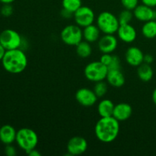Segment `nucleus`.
Here are the masks:
<instances>
[{
    "label": "nucleus",
    "mask_w": 156,
    "mask_h": 156,
    "mask_svg": "<svg viewBox=\"0 0 156 156\" xmlns=\"http://www.w3.org/2000/svg\"><path fill=\"white\" fill-rule=\"evenodd\" d=\"M15 1V0H0V2H2V4H12Z\"/></svg>",
    "instance_id": "37"
},
{
    "label": "nucleus",
    "mask_w": 156,
    "mask_h": 156,
    "mask_svg": "<svg viewBox=\"0 0 156 156\" xmlns=\"http://www.w3.org/2000/svg\"><path fill=\"white\" fill-rule=\"evenodd\" d=\"M26 153H27L29 156H41V152H40L38 150H37L36 148L34 149H31V150L26 152Z\"/></svg>",
    "instance_id": "34"
},
{
    "label": "nucleus",
    "mask_w": 156,
    "mask_h": 156,
    "mask_svg": "<svg viewBox=\"0 0 156 156\" xmlns=\"http://www.w3.org/2000/svg\"><path fill=\"white\" fill-rule=\"evenodd\" d=\"M153 60H154V58L151 54L144 55V59H143V62L149 64V65H150V64L153 62Z\"/></svg>",
    "instance_id": "33"
},
{
    "label": "nucleus",
    "mask_w": 156,
    "mask_h": 156,
    "mask_svg": "<svg viewBox=\"0 0 156 156\" xmlns=\"http://www.w3.org/2000/svg\"><path fill=\"white\" fill-rule=\"evenodd\" d=\"M125 59L129 66L138 67L143 62L144 53L137 47H130L126 50Z\"/></svg>",
    "instance_id": "14"
},
{
    "label": "nucleus",
    "mask_w": 156,
    "mask_h": 156,
    "mask_svg": "<svg viewBox=\"0 0 156 156\" xmlns=\"http://www.w3.org/2000/svg\"><path fill=\"white\" fill-rule=\"evenodd\" d=\"M152 101H153V103L156 105V88L154 89L153 92H152Z\"/></svg>",
    "instance_id": "36"
},
{
    "label": "nucleus",
    "mask_w": 156,
    "mask_h": 156,
    "mask_svg": "<svg viewBox=\"0 0 156 156\" xmlns=\"http://www.w3.org/2000/svg\"><path fill=\"white\" fill-rule=\"evenodd\" d=\"M96 23L101 32L105 34H114L117 33L120 25L118 18L108 11H105L99 14Z\"/></svg>",
    "instance_id": "4"
},
{
    "label": "nucleus",
    "mask_w": 156,
    "mask_h": 156,
    "mask_svg": "<svg viewBox=\"0 0 156 156\" xmlns=\"http://www.w3.org/2000/svg\"><path fill=\"white\" fill-rule=\"evenodd\" d=\"M98 46L102 53H112L117 48L118 41L114 34H105L98 40Z\"/></svg>",
    "instance_id": "11"
},
{
    "label": "nucleus",
    "mask_w": 156,
    "mask_h": 156,
    "mask_svg": "<svg viewBox=\"0 0 156 156\" xmlns=\"http://www.w3.org/2000/svg\"><path fill=\"white\" fill-rule=\"evenodd\" d=\"M142 3L149 7H156V0H141Z\"/></svg>",
    "instance_id": "32"
},
{
    "label": "nucleus",
    "mask_w": 156,
    "mask_h": 156,
    "mask_svg": "<svg viewBox=\"0 0 156 156\" xmlns=\"http://www.w3.org/2000/svg\"><path fill=\"white\" fill-rule=\"evenodd\" d=\"M133 17L134 15L133 13L132 12V11L125 9V10L122 11V12H120V15H119V16L117 17V18H118L120 24L122 25V24H130Z\"/></svg>",
    "instance_id": "25"
},
{
    "label": "nucleus",
    "mask_w": 156,
    "mask_h": 156,
    "mask_svg": "<svg viewBox=\"0 0 156 156\" xmlns=\"http://www.w3.org/2000/svg\"><path fill=\"white\" fill-rule=\"evenodd\" d=\"M67 152L70 155H79L83 154L88 149V143L82 136H74L69 140L66 146Z\"/></svg>",
    "instance_id": "10"
},
{
    "label": "nucleus",
    "mask_w": 156,
    "mask_h": 156,
    "mask_svg": "<svg viewBox=\"0 0 156 156\" xmlns=\"http://www.w3.org/2000/svg\"><path fill=\"white\" fill-rule=\"evenodd\" d=\"M133 15L138 21L146 22L156 19V11L144 4L138 5L133 10Z\"/></svg>",
    "instance_id": "13"
},
{
    "label": "nucleus",
    "mask_w": 156,
    "mask_h": 156,
    "mask_svg": "<svg viewBox=\"0 0 156 156\" xmlns=\"http://www.w3.org/2000/svg\"><path fill=\"white\" fill-rule=\"evenodd\" d=\"M133 114V108L130 105L127 103H119L115 105L113 113V117L118 121L123 122L127 120Z\"/></svg>",
    "instance_id": "15"
},
{
    "label": "nucleus",
    "mask_w": 156,
    "mask_h": 156,
    "mask_svg": "<svg viewBox=\"0 0 156 156\" xmlns=\"http://www.w3.org/2000/svg\"><path fill=\"white\" fill-rule=\"evenodd\" d=\"M15 142L25 152L35 149L38 144V136L34 130L30 128H21L17 131Z\"/></svg>",
    "instance_id": "3"
},
{
    "label": "nucleus",
    "mask_w": 156,
    "mask_h": 156,
    "mask_svg": "<svg viewBox=\"0 0 156 156\" xmlns=\"http://www.w3.org/2000/svg\"><path fill=\"white\" fill-rule=\"evenodd\" d=\"M120 133V121L113 116L101 117L94 126V133L99 141L110 143L117 138Z\"/></svg>",
    "instance_id": "1"
},
{
    "label": "nucleus",
    "mask_w": 156,
    "mask_h": 156,
    "mask_svg": "<svg viewBox=\"0 0 156 156\" xmlns=\"http://www.w3.org/2000/svg\"><path fill=\"white\" fill-rule=\"evenodd\" d=\"M75 22L81 27H85L92 24L95 20L94 12L88 6H81L73 15Z\"/></svg>",
    "instance_id": "8"
},
{
    "label": "nucleus",
    "mask_w": 156,
    "mask_h": 156,
    "mask_svg": "<svg viewBox=\"0 0 156 156\" xmlns=\"http://www.w3.org/2000/svg\"><path fill=\"white\" fill-rule=\"evenodd\" d=\"M108 73V66L102 63L100 60L89 62L84 69L85 78L92 82H101L106 79Z\"/></svg>",
    "instance_id": "5"
},
{
    "label": "nucleus",
    "mask_w": 156,
    "mask_h": 156,
    "mask_svg": "<svg viewBox=\"0 0 156 156\" xmlns=\"http://www.w3.org/2000/svg\"><path fill=\"white\" fill-rule=\"evenodd\" d=\"M142 34L145 37L152 39L156 37V21L151 20L146 21L142 27Z\"/></svg>",
    "instance_id": "22"
},
{
    "label": "nucleus",
    "mask_w": 156,
    "mask_h": 156,
    "mask_svg": "<svg viewBox=\"0 0 156 156\" xmlns=\"http://www.w3.org/2000/svg\"><path fill=\"white\" fill-rule=\"evenodd\" d=\"M113 56H114V55H112L111 53H103L102 56H101L100 61L102 62V63L105 64V66H107L108 68L110 64H111V62H112Z\"/></svg>",
    "instance_id": "29"
},
{
    "label": "nucleus",
    "mask_w": 156,
    "mask_h": 156,
    "mask_svg": "<svg viewBox=\"0 0 156 156\" xmlns=\"http://www.w3.org/2000/svg\"><path fill=\"white\" fill-rule=\"evenodd\" d=\"M106 79L110 85L115 88H120L126 82L125 76L121 69H109Z\"/></svg>",
    "instance_id": "17"
},
{
    "label": "nucleus",
    "mask_w": 156,
    "mask_h": 156,
    "mask_svg": "<svg viewBox=\"0 0 156 156\" xmlns=\"http://www.w3.org/2000/svg\"><path fill=\"white\" fill-rule=\"evenodd\" d=\"M114 104L109 99H103L98 105V112L101 117H107L113 116L114 110Z\"/></svg>",
    "instance_id": "19"
},
{
    "label": "nucleus",
    "mask_w": 156,
    "mask_h": 156,
    "mask_svg": "<svg viewBox=\"0 0 156 156\" xmlns=\"http://www.w3.org/2000/svg\"><path fill=\"white\" fill-rule=\"evenodd\" d=\"M119 39L126 44H131L136 39L137 32L135 27L130 24L120 25L117 31Z\"/></svg>",
    "instance_id": "12"
},
{
    "label": "nucleus",
    "mask_w": 156,
    "mask_h": 156,
    "mask_svg": "<svg viewBox=\"0 0 156 156\" xmlns=\"http://www.w3.org/2000/svg\"><path fill=\"white\" fill-rule=\"evenodd\" d=\"M98 98L93 90L88 88H79L76 93V100L83 107H91L97 102Z\"/></svg>",
    "instance_id": "9"
},
{
    "label": "nucleus",
    "mask_w": 156,
    "mask_h": 156,
    "mask_svg": "<svg viewBox=\"0 0 156 156\" xmlns=\"http://www.w3.org/2000/svg\"><path fill=\"white\" fill-rule=\"evenodd\" d=\"M60 15L63 18H66V19H69V18H73L74 14H73V12H69V11L66 10V9H62L60 12Z\"/></svg>",
    "instance_id": "31"
},
{
    "label": "nucleus",
    "mask_w": 156,
    "mask_h": 156,
    "mask_svg": "<svg viewBox=\"0 0 156 156\" xmlns=\"http://www.w3.org/2000/svg\"><path fill=\"white\" fill-rule=\"evenodd\" d=\"M125 9L133 11L139 5V0H120Z\"/></svg>",
    "instance_id": "26"
},
{
    "label": "nucleus",
    "mask_w": 156,
    "mask_h": 156,
    "mask_svg": "<svg viewBox=\"0 0 156 156\" xmlns=\"http://www.w3.org/2000/svg\"><path fill=\"white\" fill-rule=\"evenodd\" d=\"M60 38L66 45L76 47L83 39L82 30L76 24H69L62 29L60 33Z\"/></svg>",
    "instance_id": "6"
},
{
    "label": "nucleus",
    "mask_w": 156,
    "mask_h": 156,
    "mask_svg": "<svg viewBox=\"0 0 156 156\" xmlns=\"http://www.w3.org/2000/svg\"><path fill=\"white\" fill-rule=\"evenodd\" d=\"M5 52H6V50L4 48V47L0 44V61H2V59Z\"/></svg>",
    "instance_id": "35"
},
{
    "label": "nucleus",
    "mask_w": 156,
    "mask_h": 156,
    "mask_svg": "<svg viewBox=\"0 0 156 156\" xmlns=\"http://www.w3.org/2000/svg\"><path fill=\"white\" fill-rule=\"evenodd\" d=\"M153 69L149 64L143 62L137 67V76L143 82H149L153 77Z\"/></svg>",
    "instance_id": "20"
},
{
    "label": "nucleus",
    "mask_w": 156,
    "mask_h": 156,
    "mask_svg": "<svg viewBox=\"0 0 156 156\" xmlns=\"http://www.w3.org/2000/svg\"><path fill=\"white\" fill-rule=\"evenodd\" d=\"M82 34H83V39L90 44H92L99 40L101 30L97 25L92 24L84 27L82 30Z\"/></svg>",
    "instance_id": "18"
},
{
    "label": "nucleus",
    "mask_w": 156,
    "mask_h": 156,
    "mask_svg": "<svg viewBox=\"0 0 156 156\" xmlns=\"http://www.w3.org/2000/svg\"><path fill=\"white\" fill-rule=\"evenodd\" d=\"M5 153L7 156H15L17 154L16 149L12 144L6 145L5 148Z\"/></svg>",
    "instance_id": "30"
},
{
    "label": "nucleus",
    "mask_w": 156,
    "mask_h": 156,
    "mask_svg": "<svg viewBox=\"0 0 156 156\" xmlns=\"http://www.w3.org/2000/svg\"><path fill=\"white\" fill-rule=\"evenodd\" d=\"M76 51L78 56L81 58H88L91 56L92 53V48L90 44L86 41H82L79 44L76 46Z\"/></svg>",
    "instance_id": "21"
},
{
    "label": "nucleus",
    "mask_w": 156,
    "mask_h": 156,
    "mask_svg": "<svg viewBox=\"0 0 156 156\" xmlns=\"http://www.w3.org/2000/svg\"><path fill=\"white\" fill-rule=\"evenodd\" d=\"M108 89V84L104 82V81H101V82H95V85H94L93 91L95 93L98 98H102L107 94Z\"/></svg>",
    "instance_id": "24"
},
{
    "label": "nucleus",
    "mask_w": 156,
    "mask_h": 156,
    "mask_svg": "<svg viewBox=\"0 0 156 156\" xmlns=\"http://www.w3.org/2000/svg\"><path fill=\"white\" fill-rule=\"evenodd\" d=\"M62 9H65L73 14L82 5V0H62Z\"/></svg>",
    "instance_id": "23"
},
{
    "label": "nucleus",
    "mask_w": 156,
    "mask_h": 156,
    "mask_svg": "<svg viewBox=\"0 0 156 156\" xmlns=\"http://www.w3.org/2000/svg\"><path fill=\"white\" fill-rule=\"evenodd\" d=\"M109 69H121V61L119 56L114 55L112 62L108 66V70Z\"/></svg>",
    "instance_id": "28"
},
{
    "label": "nucleus",
    "mask_w": 156,
    "mask_h": 156,
    "mask_svg": "<svg viewBox=\"0 0 156 156\" xmlns=\"http://www.w3.org/2000/svg\"><path fill=\"white\" fill-rule=\"evenodd\" d=\"M13 7L11 4H3L2 7L0 9V13L2 16L8 18L13 14Z\"/></svg>",
    "instance_id": "27"
},
{
    "label": "nucleus",
    "mask_w": 156,
    "mask_h": 156,
    "mask_svg": "<svg viewBox=\"0 0 156 156\" xmlns=\"http://www.w3.org/2000/svg\"><path fill=\"white\" fill-rule=\"evenodd\" d=\"M1 62L6 72L12 74H19L25 70L27 58L22 49H14L6 50Z\"/></svg>",
    "instance_id": "2"
},
{
    "label": "nucleus",
    "mask_w": 156,
    "mask_h": 156,
    "mask_svg": "<svg viewBox=\"0 0 156 156\" xmlns=\"http://www.w3.org/2000/svg\"><path fill=\"white\" fill-rule=\"evenodd\" d=\"M0 44L6 50L21 48L23 39L21 35L13 29H5L0 34Z\"/></svg>",
    "instance_id": "7"
},
{
    "label": "nucleus",
    "mask_w": 156,
    "mask_h": 156,
    "mask_svg": "<svg viewBox=\"0 0 156 156\" xmlns=\"http://www.w3.org/2000/svg\"><path fill=\"white\" fill-rule=\"evenodd\" d=\"M17 131L12 125H3L0 128V141L3 144H12L16 140Z\"/></svg>",
    "instance_id": "16"
}]
</instances>
